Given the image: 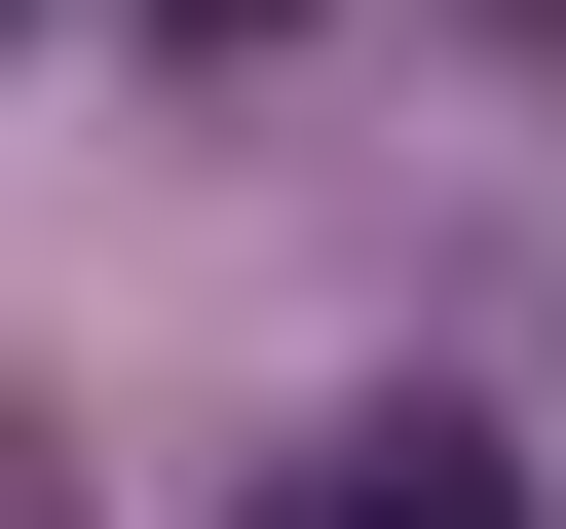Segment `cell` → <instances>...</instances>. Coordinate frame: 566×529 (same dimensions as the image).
<instances>
[{
	"label": "cell",
	"mask_w": 566,
	"mask_h": 529,
	"mask_svg": "<svg viewBox=\"0 0 566 529\" xmlns=\"http://www.w3.org/2000/svg\"><path fill=\"white\" fill-rule=\"evenodd\" d=\"M264 529H528V454H453V416H340V454L264 491Z\"/></svg>",
	"instance_id": "6da1fadb"
},
{
	"label": "cell",
	"mask_w": 566,
	"mask_h": 529,
	"mask_svg": "<svg viewBox=\"0 0 566 529\" xmlns=\"http://www.w3.org/2000/svg\"><path fill=\"white\" fill-rule=\"evenodd\" d=\"M0 529H76V416H0Z\"/></svg>",
	"instance_id": "7a4b0ae2"
},
{
	"label": "cell",
	"mask_w": 566,
	"mask_h": 529,
	"mask_svg": "<svg viewBox=\"0 0 566 529\" xmlns=\"http://www.w3.org/2000/svg\"><path fill=\"white\" fill-rule=\"evenodd\" d=\"M227 39H264V0H227Z\"/></svg>",
	"instance_id": "3957f363"
}]
</instances>
